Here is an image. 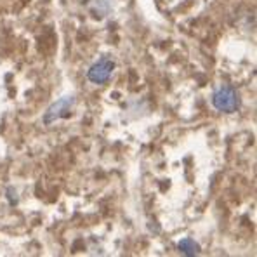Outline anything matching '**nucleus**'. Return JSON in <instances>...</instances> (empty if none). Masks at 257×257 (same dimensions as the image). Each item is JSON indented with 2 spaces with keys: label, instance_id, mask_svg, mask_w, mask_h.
Instances as JSON below:
<instances>
[{
  "label": "nucleus",
  "instance_id": "nucleus-5",
  "mask_svg": "<svg viewBox=\"0 0 257 257\" xmlns=\"http://www.w3.org/2000/svg\"><path fill=\"white\" fill-rule=\"evenodd\" d=\"M7 196H9V202H11V205H14V203H18L16 191H14L13 188H9V190H7Z\"/></svg>",
  "mask_w": 257,
  "mask_h": 257
},
{
  "label": "nucleus",
  "instance_id": "nucleus-2",
  "mask_svg": "<svg viewBox=\"0 0 257 257\" xmlns=\"http://www.w3.org/2000/svg\"><path fill=\"white\" fill-rule=\"evenodd\" d=\"M73 104H75V97L73 96H64L59 101H56V103L51 104L47 111H45L44 123H45V125H51V123H54L56 120H61V118L70 116Z\"/></svg>",
  "mask_w": 257,
  "mask_h": 257
},
{
  "label": "nucleus",
  "instance_id": "nucleus-4",
  "mask_svg": "<svg viewBox=\"0 0 257 257\" xmlns=\"http://www.w3.org/2000/svg\"><path fill=\"white\" fill-rule=\"evenodd\" d=\"M177 248H179L184 255H190V257L200 254V245L196 243L193 238H184V240H181L179 243H177Z\"/></svg>",
  "mask_w": 257,
  "mask_h": 257
},
{
  "label": "nucleus",
  "instance_id": "nucleus-1",
  "mask_svg": "<svg viewBox=\"0 0 257 257\" xmlns=\"http://www.w3.org/2000/svg\"><path fill=\"white\" fill-rule=\"evenodd\" d=\"M212 104L222 113H235L240 108V96L233 87L222 85L212 94Z\"/></svg>",
  "mask_w": 257,
  "mask_h": 257
},
{
  "label": "nucleus",
  "instance_id": "nucleus-3",
  "mask_svg": "<svg viewBox=\"0 0 257 257\" xmlns=\"http://www.w3.org/2000/svg\"><path fill=\"white\" fill-rule=\"evenodd\" d=\"M113 70H115V63L109 58H101L97 63H94L87 71V78L92 84H104L108 82V78L111 77Z\"/></svg>",
  "mask_w": 257,
  "mask_h": 257
}]
</instances>
